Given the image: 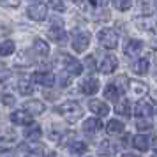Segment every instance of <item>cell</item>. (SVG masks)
Segmentation results:
<instances>
[{
	"mask_svg": "<svg viewBox=\"0 0 157 157\" xmlns=\"http://www.w3.org/2000/svg\"><path fill=\"white\" fill-rule=\"evenodd\" d=\"M132 147L138 148L140 152H145V150H148V138L143 134H138L132 138Z\"/></svg>",
	"mask_w": 157,
	"mask_h": 157,
	"instance_id": "ac0fdd59",
	"label": "cell"
},
{
	"mask_svg": "<svg viewBox=\"0 0 157 157\" xmlns=\"http://www.w3.org/2000/svg\"><path fill=\"white\" fill-rule=\"evenodd\" d=\"M25 109H27V113L29 115H41L44 113V104L41 101H27L25 102Z\"/></svg>",
	"mask_w": 157,
	"mask_h": 157,
	"instance_id": "4fadbf2b",
	"label": "cell"
},
{
	"mask_svg": "<svg viewBox=\"0 0 157 157\" xmlns=\"http://www.w3.org/2000/svg\"><path fill=\"white\" fill-rule=\"evenodd\" d=\"M74 2H76V4H78L81 9H85V11H88V9H90L94 4H95L94 0H74Z\"/></svg>",
	"mask_w": 157,
	"mask_h": 157,
	"instance_id": "f546056e",
	"label": "cell"
},
{
	"mask_svg": "<svg viewBox=\"0 0 157 157\" xmlns=\"http://www.w3.org/2000/svg\"><path fill=\"white\" fill-rule=\"evenodd\" d=\"M34 50H36L37 55H41V57H48V53H50V46L46 41L43 39H36L34 41Z\"/></svg>",
	"mask_w": 157,
	"mask_h": 157,
	"instance_id": "d6986e66",
	"label": "cell"
},
{
	"mask_svg": "<svg viewBox=\"0 0 157 157\" xmlns=\"http://www.w3.org/2000/svg\"><path fill=\"white\" fill-rule=\"evenodd\" d=\"M11 122L14 125H32V115H29L27 111H13L11 113Z\"/></svg>",
	"mask_w": 157,
	"mask_h": 157,
	"instance_id": "52a82bcc",
	"label": "cell"
},
{
	"mask_svg": "<svg viewBox=\"0 0 157 157\" xmlns=\"http://www.w3.org/2000/svg\"><path fill=\"white\" fill-rule=\"evenodd\" d=\"M48 36L53 41H57V43H64L65 41V34H64V30H62V27H53V29H50Z\"/></svg>",
	"mask_w": 157,
	"mask_h": 157,
	"instance_id": "7402d4cb",
	"label": "cell"
},
{
	"mask_svg": "<svg viewBox=\"0 0 157 157\" xmlns=\"http://www.w3.org/2000/svg\"><path fill=\"white\" fill-rule=\"evenodd\" d=\"M113 6L118 11H129L132 6V0H113Z\"/></svg>",
	"mask_w": 157,
	"mask_h": 157,
	"instance_id": "4316f807",
	"label": "cell"
},
{
	"mask_svg": "<svg viewBox=\"0 0 157 157\" xmlns=\"http://www.w3.org/2000/svg\"><path fill=\"white\" fill-rule=\"evenodd\" d=\"M25 157H44L41 152H37V150H32V152H29V154H25Z\"/></svg>",
	"mask_w": 157,
	"mask_h": 157,
	"instance_id": "d6a6232c",
	"label": "cell"
},
{
	"mask_svg": "<svg viewBox=\"0 0 157 157\" xmlns=\"http://www.w3.org/2000/svg\"><path fill=\"white\" fill-rule=\"evenodd\" d=\"M62 60H64L65 71L69 72V74H72V76H79V74L83 72V65H81V62H78L76 58L69 57V55H64Z\"/></svg>",
	"mask_w": 157,
	"mask_h": 157,
	"instance_id": "277c9868",
	"label": "cell"
},
{
	"mask_svg": "<svg viewBox=\"0 0 157 157\" xmlns=\"http://www.w3.org/2000/svg\"><path fill=\"white\" fill-rule=\"evenodd\" d=\"M88 44H90V34L88 32H79L78 36L74 37V41H72V48L78 53H83L88 48Z\"/></svg>",
	"mask_w": 157,
	"mask_h": 157,
	"instance_id": "8992f818",
	"label": "cell"
},
{
	"mask_svg": "<svg viewBox=\"0 0 157 157\" xmlns=\"http://www.w3.org/2000/svg\"><path fill=\"white\" fill-rule=\"evenodd\" d=\"M115 111L122 117H131V102L127 99H120L115 104Z\"/></svg>",
	"mask_w": 157,
	"mask_h": 157,
	"instance_id": "2e32d148",
	"label": "cell"
},
{
	"mask_svg": "<svg viewBox=\"0 0 157 157\" xmlns=\"http://www.w3.org/2000/svg\"><path fill=\"white\" fill-rule=\"evenodd\" d=\"M117 67H118V60H117V57H113V55H106V57L102 58V62H101V69L99 71L102 72V74H111Z\"/></svg>",
	"mask_w": 157,
	"mask_h": 157,
	"instance_id": "9c48e42d",
	"label": "cell"
},
{
	"mask_svg": "<svg viewBox=\"0 0 157 157\" xmlns=\"http://www.w3.org/2000/svg\"><path fill=\"white\" fill-rule=\"evenodd\" d=\"M101 129H102V122H101L99 118H88V120H85V124H83V131H85V132H97Z\"/></svg>",
	"mask_w": 157,
	"mask_h": 157,
	"instance_id": "9a60e30c",
	"label": "cell"
},
{
	"mask_svg": "<svg viewBox=\"0 0 157 157\" xmlns=\"http://www.w3.org/2000/svg\"><path fill=\"white\" fill-rule=\"evenodd\" d=\"M136 127H138V131H150L152 129V122L148 118H140L136 122Z\"/></svg>",
	"mask_w": 157,
	"mask_h": 157,
	"instance_id": "83f0119b",
	"label": "cell"
},
{
	"mask_svg": "<svg viewBox=\"0 0 157 157\" xmlns=\"http://www.w3.org/2000/svg\"><path fill=\"white\" fill-rule=\"evenodd\" d=\"M13 51H14V43L13 41H2L0 43V57H9V55H13Z\"/></svg>",
	"mask_w": 157,
	"mask_h": 157,
	"instance_id": "44dd1931",
	"label": "cell"
},
{
	"mask_svg": "<svg viewBox=\"0 0 157 157\" xmlns=\"http://www.w3.org/2000/svg\"><path fill=\"white\" fill-rule=\"evenodd\" d=\"M134 113L138 118H148L150 115L154 113V106H152V101L148 99H141L136 102L134 106Z\"/></svg>",
	"mask_w": 157,
	"mask_h": 157,
	"instance_id": "3957f363",
	"label": "cell"
},
{
	"mask_svg": "<svg viewBox=\"0 0 157 157\" xmlns=\"http://www.w3.org/2000/svg\"><path fill=\"white\" fill-rule=\"evenodd\" d=\"M48 4H50L55 11H58V13H62V11L65 9V6H64V2H62V0H48Z\"/></svg>",
	"mask_w": 157,
	"mask_h": 157,
	"instance_id": "f1b7e54d",
	"label": "cell"
},
{
	"mask_svg": "<svg viewBox=\"0 0 157 157\" xmlns=\"http://www.w3.org/2000/svg\"><path fill=\"white\" fill-rule=\"evenodd\" d=\"M41 134H43V129H41V125H37V124H32V125H29V127L25 129V138L30 140V141L39 140Z\"/></svg>",
	"mask_w": 157,
	"mask_h": 157,
	"instance_id": "5bb4252c",
	"label": "cell"
},
{
	"mask_svg": "<svg viewBox=\"0 0 157 157\" xmlns=\"http://www.w3.org/2000/svg\"><path fill=\"white\" fill-rule=\"evenodd\" d=\"M27 14H29V18L30 20H34V21H43V20H46L48 9H46L44 4H36V6H30L29 7Z\"/></svg>",
	"mask_w": 157,
	"mask_h": 157,
	"instance_id": "5b68a950",
	"label": "cell"
},
{
	"mask_svg": "<svg viewBox=\"0 0 157 157\" xmlns=\"http://www.w3.org/2000/svg\"><path fill=\"white\" fill-rule=\"evenodd\" d=\"M129 88H131V90H132V94H136V95H143V94L148 90V88H147V85H145V83H141V81H129Z\"/></svg>",
	"mask_w": 157,
	"mask_h": 157,
	"instance_id": "cb8c5ba5",
	"label": "cell"
},
{
	"mask_svg": "<svg viewBox=\"0 0 157 157\" xmlns=\"http://www.w3.org/2000/svg\"><path fill=\"white\" fill-rule=\"evenodd\" d=\"M118 94H120V92H118V88H117L113 83H109V85L104 88V97H106L108 101H115V102H117V99H118Z\"/></svg>",
	"mask_w": 157,
	"mask_h": 157,
	"instance_id": "603a6c76",
	"label": "cell"
},
{
	"mask_svg": "<svg viewBox=\"0 0 157 157\" xmlns=\"http://www.w3.org/2000/svg\"><path fill=\"white\" fill-rule=\"evenodd\" d=\"M88 108H90V111H94L95 115H99V117H106L109 113V108H108L106 102H102L99 99H92L88 102Z\"/></svg>",
	"mask_w": 157,
	"mask_h": 157,
	"instance_id": "8fae6325",
	"label": "cell"
},
{
	"mask_svg": "<svg viewBox=\"0 0 157 157\" xmlns=\"http://www.w3.org/2000/svg\"><path fill=\"white\" fill-rule=\"evenodd\" d=\"M69 150H71L72 154H85L86 152V143H83V141H74L69 147Z\"/></svg>",
	"mask_w": 157,
	"mask_h": 157,
	"instance_id": "484cf974",
	"label": "cell"
},
{
	"mask_svg": "<svg viewBox=\"0 0 157 157\" xmlns=\"http://www.w3.org/2000/svg\"><path fill=\"white\" fill-rule=\"evenodd\" d=\"M94 2H95L97 6H106V4L109 2V0H94Z\"/></svg>",
	"mask_w": 157,
	"mask_h": 157,
	"instance_id": "836d02e7",
	"label": "cell"
},
{
	"mask_svg": "<svg viewBox=\"0 0 157 157\" xmlns=\"http://www.w3.org/2000/svg\"><path fill=\"white\" fill-rule=\"evenodd\" d=\"M57 113L62 115L69 122H74L81 117V106L78 102H74V101H69V102H64V104H60L57 108Z\"/></svg>",
	"mask_w": 157,
	"mask_h": 157,
	"instance_id": "6da1fadb",
	"label": "cell"
},
{
	"mask_svg": "<svg viewBox=\"0 0 157 157\" xmlns=\"http://www.w3.org/2000/svg\"><path fill=\"white\" fill-rule=\"evenodd\" d=\"M141 50H143V43L138 41V39H131V41L125 44V48H124V51H125V55H127L129 58L138 57V55L141 53Z\"/></svg>",
	"mask_w": 157,
	"mask_h": 157,
	"instance_id": "30bf717a",
	"label": "cell"
},
{
	"mask_svg": "<svg viewBox=\"0 0 157 157\" xmlns=\"http://www.w3.org/2000/svg\"><path fill=\"white\" fill-rule=\"evenodd\" d=\"M99 43L106 50H115L118 46V34L113 29H104L99 32Z\"/></svg>",
	"mask_w": 157,
	"mask_h": 157,
	"instance_id": "7a4b0ae2",
	"label": "cell"
},
{
	"mask_svg": "<svg viewBox=\"0 0 157 157\" xmlns=\"http://www.w3.org/2000/svg\"><path fill=\"white\" fill-rule=\"evenodd\" d=\"M32 81H36V83H39V85H43V86H51V85H55V76L51 72L39 71V72H34Z\"/></svg>",
	"mask_w": 157,
	"mask_h": 157,
	"instance_id": "ba28073f",
	"label": "cell"
},
{
	"mask_svg": "<svg viewBox=\"0 0 157 157\" xmlns=\"http://www.w3.org/2000/svg\"><path fill=\"white\" fill-rule=\"evenodd\" d=\"M97 90H99V81L95 78H88L81 83V92L86 95H94V94H97Z\"/></svg>",
	"mask_w": 157,
	"mask_h": 157,
	"instance_id": "7c38bea8",
	"label": "cell"
},
{
	"mask_svg": "<svg viewBox=\"0 0 157 157\" xmlns=\"http://www.w3.org/2000/svg\"><path fill=\"white\" fill-rule=\"evenodd\" d=\"M106 131L109 132V134H120V132H124V124H122L120 120L113 118V120H109V122H108Z\"/></svg>",
	"mask_w": 157,
	"mask_h": 157,
	"instance_id": "ffe728a7",
	"label": "cell"
},
{
	"mask_svg": "<svg viewBox=\"0 0 157 157\" xmlns=\"http://www.w3.org/2000/svg\"><path fill=\"white\" fill-rule=\"evenodd\" d=\"M44 157H55V154H53V152H48V154H46Z\"/></svg>",
	"mask_w": 157,
	"mask_h": 157,
	"instance_id": "d590c367",
	"label": "cell"
},
{
	"mask_svg": "<svg viewBox=\"0 0 157 157\" xmlns=\"http://www.w3.org/2000/svg\"><path fill=\"white\" fill-rule=\"evenodd\" d=\"M122 157H140V155H136V154H124Z\"/></svg>",
	"mask_w": 157,
	"mask_h": 157,
	"instance_id": "e575fe53",
	"label": "cell"
},
{
	"mask_svg": "<svg viewBox=\"0 0 157 157\" xmlns=\"http://www.w3.org/2000/svg\"><path fill=\"white\" fill-rule=\"evenodd\" d=\"M148 67H150L148 60H147V58H140V60L132 65V71H134L136 74H140V76H145V74L148 72Z\"/></svg>",
	"mask_w": 157,
	"mask_h": 157,
	"instance_id": "e0dca14e",
	"label": "cell"
},
{
	"mask_svg": "<svg viewBox=\"0 0 157 157\" xmlns=\"http://www.w3.org/2000/svg\"><path fill=\"white\" fill-rule=\"evenodd\" d=\"M154 157H157V155H154Z\"/></svg>",
	"mask_w": 157,
	"mask_h": 157,
	"instance_id": "74e56055",
	"label": "cell"
},
{
	"mask_svg": "<svg viewBox=\"0 0 157 157\" xmlns=\"http://www.w3.org/2000/svg\"><path fill=\"white\" fill-rule=\"evenodd\" d=\"M18 88H20V94H21V95H30V94L34 92L32 83H29L27 79H21V81L18 83Z\"/></svg>",
	"mask_w": 157,
	"mask_h": 157,
	"instance_id": "d4e9b609",
	"label": "cell"
},
{
	"mask_svg": "<svg viewBox=\"0 0 157 157\" xmlns=\"http://www.w3.org/2000/svg\"><path fill=\"white\" fill-rule=\"evenodd\" d=\"M2 101H4L6 106H13V104L16 102V99L11 95V94H4V95H2Z\"/></svg>",
	"mask_w": 157,
	"mask_h": 157,
	"instance_id": "1f68e13d",
	"label": "cell"
},
{
	"mask_svg": "<svg viewBox=\"0 0 157 157\" xmlns=\"http://www.w3.org/2000/svg\"><path fill=\"white\" fill-rule=\"evenodd\" d=\"M0 6H4V7H18L20 0H0Z\"/></svg>",
	"mask_w": 157,
	"mask_h": 157,
	"instance_id": "4dcf8cb0",
	"label": "cell"
},
{
	"mask_svg": "<svg viewBox=\"0 0 157 157\" xmlns=\"http://www.w3.org/2000/svg\"><path fill=\"white\" fill-rule=\"evenodd\" d=\"M154 148L157 150V138H155V140H154Z\"/></svg>",
	"mask_w": 157,
	"mask_h": 157,
	"instance_id": "8d00e7d4",
	"label": "cell"
}]
</instances>
